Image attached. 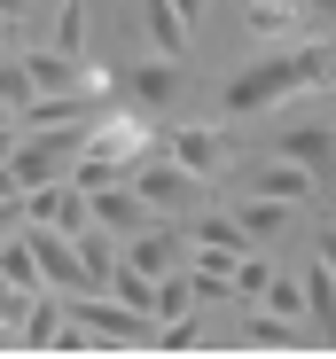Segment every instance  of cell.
<instances>
[{
	"label": "cell",
	"instance_id": "6da1fadb",
	"mask_svg": "<svg viewBox=\"0 0 336 359\" xmlns=\"http://www.w3.org/2000/svg\"><path fill=\"white\" fill-rule=\"evenodd\" d=\"M336 79V47L328 39H297V47H258L250 63H235L227 79H219V109L227 117H266L297 102L305 86H328Z\"/></svg>",
	"mask_w": 336,
	"mask_h": 359
},
{
	"label": "cell",
	"instance_id": "7a4b0ae2",
	"mask_svg": "<svg viewBox=\"0 0 336 359\" xmlns=\"http://www.w3.org/2000/svg\"><path fill=\"white\" fill-rule=\"evenodd\" d=\"M126 180L149 196V211H156V219H196V211H203V188H211V180H196L188 164H173L164 149H149Z\"/></svg>",
	"mask_w": 336,
	"mask_h": 359
},
{
	"label": "cell",
	"instance_id": "3957f363",
	"mask_svg": "<svg viewBox=\"0 0 336 359\" xmlns=\"http://www.w3.org/2000/svg\"><path fill=\"white\" fill-rule=\"evenodd\" d=\"M243 32H250L258 47H297V39H328V32H321V16L305 8V0H250V8H243Z\"/></svg>",
	"mask_w": 336,
	"mask_h": 359
},
{
	"label": "cell",
	"instance_id": "277c9868",
	"mask_svg": "<svg viewBox=\"0 0 336 359\" xmlns=\"http://www.w3.org/2000/svg\"><path fill=\"white\" fill-rule=\"evenodd\" d=\"M156 149L173 156V164H188L196 180H219V172L235 164V133H227V126H173Z\"/></svg>",
	"mask_w": 336,
	"mask_h": 359
},
{
	"label": "cell",
	"instance_id": "5b68a950",
	"mask_svg": "<svg viewBox=\"0 0 336 359\" xmlns=\"http://www.w3.org/2000/svg\"><path fill=\"white\" fill-rule=\"evenodd\" d=\"M86 149H94V156H118V164H141V156L156 149V133H149L141 109H118V102H109L94 126H86Z\"/></svg>",
	"mask_w": 336,
	"mask_h": 359
},
{
	"label": "cell",
	"instance_id": "8992f818",
	"mask_svg": "<svg viewBox=\"0 0 336 359\" xmlns=\"http://www.w3.org/2000/svg\"><path fill=\"white\" fill-rule=\"evenodd\" d=\"M274 149H282L290 164H305V172L321 180V188L336 180V126H328V117H290V126H282V141H274Z\"/></svg>",
	"mask_w": 336,
	"mask_h": 359
},
{
	"label": "cell",
	"instance_id": "52a82bcc",
	"mask_svg": "<svg viewBox=\"0 0 336 359\" xmlns=\"http://www.w3.org/2000/svg\"><path fill=\"white\" fill-rule=\"evenodd\" d=\"M94 226H109V234L126 243V234L156 226V211H149V196L133 188V180H109V188H94Z\"/></svg>",
	"mask_w": 336,
	"mask_h": 359
},
{
	"label": "cell",
	"instance_id": "ba28073f",
	"mask_svg": "<svg viewBox=\"0 0 336 359\" xmlns=\"http://www.w3.org/2000/svg\"><path fill=\"white\" fill-rule=\"evenodd\" d=\"M250 196H274V203H313V196H321V180L274 149L266 164H250Z\"/></svg>",
	"mask_w": 336,
	"mask_h": 359
},
{
	"label": "cell",
	"instance_id": "9c48e42d",
	"mask_svg": "<svg viewBox=\"0 0 336 359\" xmlns=\"http://www.w3.org/2000/svg\"><path fill=\"white\" fill-rule=\"evenodd\" d=\"M24 71H32L39 94H71V86H86V63H79V55H63V47H24Z\"/></svg>",
	"mask_w": 336,
	"mask_h": 359
},
{
	"label": "cell",
	"instance_id": "30bf717a",
	"mask_svg": "<svg viewBox=\"0 0 336 359\" xmlns=\"http://www.w3.org/2000/svg\"><path fill=\"white\" fill-rule=\"evenodd\" d=\"M141 32H149V55L188 63V16L173 8V0H141Z\"/></svg>",
	"mask_w": 336,
	"mask_h": 359
},
{
	"label": "cell",
	"instance_id": "8fae6325",
	"mask_svg": "<svg viewBox=\"0 0 336 359\" xmlns=\"http://www.w3.org/2000/svg\"><path fill=\"white\" fill-rule=\"evenodd\" d=\"M63 320H71L63 289H32V313H24V328H16V344H32V351H55V336H63Z\"/></svg>",
	"mask_w": 336,
	"mask_h": 359
},
{
	"label": "cell",
	"instance_id": "7c38bea8",
	"mask_svg": "<svg viewBox=\"0 0 336 359\" xmlns=\"http://www.w3.org/2000/svg\"><path fill=\"white\" fill-rule=\"evenodd\" d=\"M180 226H188V243H203V250H235V258L258 250V243H250V226H243L235 211H196V219H180Z\"/></svg>",
	"mask_w": 336,
	"mask_h": 359
},
{
	"label": "cell",
	"instance_id": "4fadbf2b",
	"mask_svg": "<svg viewBox=\"0 0 336 359\" xmlns=\"http://www.w3.org/2000/svg\"><path fill=\"white\" fill-rule=\"evenodd\" d=\"M126 86H133V102H141V109H164V102L180 94V63H173V55H149V63H133V79H126Z\"/></svg>",
	"mask_w": 336,
	"mask_h": 359
},
{
	"label": "cell",
	"instance_id": "5bb4252c",
	"mask_svg": "<svg viewBox=\"0 0 336 359\" xmlns=\"http://www.w3.org/2000/svg\"><path fill=\"white\" fill-rule=\"evenodd\" d=\"M305 320H313L321 344H336V273H328L321 258L305 266Z\"/></svg>",
	"mask_w": 336,
	"mask_h": 359
},
{
	"label": "cell",
	"instance_id": "9a60e30c",
	"mask_svg": "<svg viewBox=\"0 0 336 359\" xmlns=\"http://www.w3.org/2000/svg\"><path fill=\"white\" fill-rule=\"evenodd\" d=\"M0 273H8L16 289H47V273H39V258H32V234H24V226L0 234Z\"/></svg>",
	"mask_w": 336,
	"mask_h": 359
},
{
	"label": "cell",
	"instance_id": "2e32d148",
	"mask_svg": "<svg viewBox=\"0 0 336 359\" xmlns=\"http://www.w3.org/2000/svg\"><path fill=\"white\" fill-rule=\"evenodd\" d=\"M290 211H297V203H274V196H243V203H235V219L250 226V243H274V234L290 226Z\"/></svg>",
	"mask_w": 336,
	"mask_h": 359
},
{
	"label": "cell",
	"instance_id": "e0dca14e",
	"mask_svg": "<svg viewBox=\"0 0 336 359\" xmlns=\"http://www.w3.org/2000/svg\"><path fill=\"white\" fill-rule=\"evenodd\" d=\"M47 47H63V55L86 63V8H79V0H63V8L47 16Z\"/></svg>",
	"mask_w": 336,
	"mask_h": 359
},
{
	"label": "cell",
	"instance_id": "ac0fdd59",
	"mask_svg": "<svg viewBox=\"0 0 336 359\" xmlns=\"http://www.w3.org/2000/svg\"><path fill=\"white\" fill-rule=\"evenodd\" d=\"M258 305H266V313H290V320H297V313H305V281L274 266V281H266V297H258Z\"/></svg>",
	"mask_w": 336,
	"mask_h": 359
},
{
	"label": "cell",
	"instance_id": "d6986e66",
	"mask_svg": "<svg viewBox=\"0 0 336 359\" xmlns=\"http://www.w3.org/2000/svg\"><path fill=\"white\" fill-rule=\"evenodd\" d=\"M266 281H274V266H266L258 250H243V258H235V297H250V305H258V297H266Z\"/></svg>",
	"mask_w": 336,
	"mask_h": 359
},
{
	"label": "cell",
	"instance_id": "ffe728a7",
	"mask_svg": "<svg viewBox=\"0 0 336 359\" xmlns=\"http://www.w3.org/2000/svg\"><path fill=\"white\" fill-rule=\"evenodd\" d=\"M313 258H321V266L336 273V226H321V234H313Z\"/></svg>",
	"mask_w": 336,
	"mask_h": 359
},
{
	"label": "cell",
	"instance_id": "44dd1931",
	"mask_svg": "<svg viewBox=\"0 0 336 359\" xmlns=\"http://www.w3.org/2000/svg\"><path fill=\"white\" fill-rule=\"evenodd\" d=\"M305 8L321 16V32H336V0H305Z\"/></svg>",
	"mask_w": 336,
	"mask_h": 359
},
{
	"label": "cell",
	"instance_id": "7402d4cb",
	"mask_svg": "<svg viewBox=\"0 0 336 359\" xmlns=\"http://www.w3.org/2000/svg\"><path fill=\"white\" fill-rule=\"evenodd\" d=\"M173 8H180V16H188V24H196V16H203V8H211V0H173Z\"/></svg>",
	"mask_w": 336,
	"mask_h": 359
},
{
	"label": "cell",
	"instance_id": "603a6c76",
	"mask_svg": "<svg viewBox=\"0 0 336 359\" xmlns=\"http://www.w3.org/2000/svg\"><path fill=\"white\" fill-rule=\"evenodd\" d=\"M0 126H16V102H8V94H0Z\"/></svg>",
	"mask_w": 336,
	"mask_h": 359
},
{
	"label": "cell",
	"instance_id": "cb8c5ba5",
	"mask_svg": "<svg viewBox=\"0 0 336 359\" xmlns=\"http://www.w3.org/2000/svg\"><path fill=\"white\" fill-rule=\"evenodd\" d=\"M0 344H8V328H0Z\"/></svg>",
	"mask_w": 336,
	"mask_h": 359
},
{
	"label": "cell",
	"instance_id": "d4e9b609",
	"mask_svg": "<svg viewBox=\"0 0 336 359\" xmlns=\"http://www.w3.org/2000/svg\"><path fill=\"white\" fill-rule=\"evenodd\" d=\"M328 94H336V79H328Z\"/></svg>",
	"mask_w": 336,
	"mask_h": 359
}]
</instances>
